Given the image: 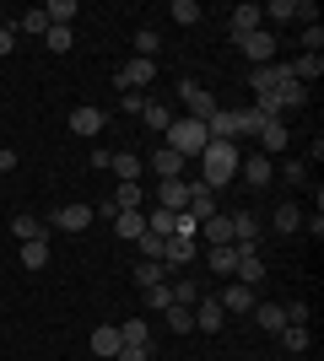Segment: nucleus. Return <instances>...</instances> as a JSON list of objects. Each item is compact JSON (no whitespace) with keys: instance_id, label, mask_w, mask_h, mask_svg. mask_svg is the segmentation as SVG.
Listing matches in <instances>:
<instances>
[{"instance_id":"f8f14e48","label":"nucleus","mask_w":324,"mask_h":361,"mask_svg":"<svg viewBox=\"0 0 324 361\" xmlns=\"http://www.w3.org/2000/svg\"><path fill=\"white\" fill-rule=\"evenodd\" d=\"M238 49H244L248 60L270 65V60H276V32H270V27H260V32H248V38H238Z\"/></svg>"},{"instance_id":"393cba45","label":"nucleus","mask_w":324,"mask_h":361,"mask_svg":"<svg viewBox=\"0 0 324 361\" xmlns=\"http://www.w3.org/2000/svg\"><path fill=\"white\" fill-rule=\"evenodd\" d=\"M108 205H114V211H146V189H140V183H119Z\"/></svg>"},{"instance_id":"6e6552de","label":"nucleus","mask_w":324,"mask_h":361,"mask_svg":"<svg viewBox=\"0 0 324 361\" xmlns=\"http://www.w3.org/2000/svg\"><path fill=\"white\" fill-rule=\"evenodd\" d=\"M216 302H222V313H254V286H244V281H227V286L216 291Z\"/></svg>"},{"instance_id":"a18cd8bd","label":"nucleus","mask_w":324,"mask_h":361,"mask_svg":"<svg viewBox=\"0 0 324 361\" xmlns=\"http://www.w3.org/2000/svg\"><path fill=\"white\" fill-rule=\"evenodd\" d=\"M281 178L287 183H308V162H281Z\"/></svg>"},{"instance_id":"ddd939ff","label":"nucleus","mask_w":324,"mask_h":361,"mask_svg":"<svg viewBox=\"0 0 324 361\" xmlns=\"http://www.w3.org/2000/svg\"><path fill=\"white\" fill-rule=\"evenodd\" d=\"M189 189H195V183H184V178H162V183H157V205L179 216L189 205Z\"/></svg>"},{"instance_id":"9d476101","label":"nucleus","mask_w":324,"mask_h":361,"mask_svg":"<svg viewBox=\"0 0 324 361\" xmlns=\"http://www.w3.org/2000/svg\"><path fill=\"white\" fill-rule=\"evenodd\" d=\"M238 178H244L248 189H265V183L276 178V162H270V157H260V151H254V157H244V162H238Z\"/></svg>"},{"instance_id":"5701e85b","label":"nucleus","mask_w":324,"mask_h":361,"mask_svg":"<svg viewBox=\"0 0 324 361\" xmlns=\"http://www.w3.org/2000/svg\"><path fill=\"white\" fill-rule=\"evenodd\" d=\"M270 226H276L281 238H292V232H303V211L287 200V205H276V211H270Z\"/></svg>"},{"instance_id":"4468645a","label":"nucleus","mask_w":324,"mask_h":361,"mask_svg":"<svg viewBox=\"0 0 324 361\" xmlns=\"http://www.w3.org/2000/svg\"><path fill=\"white\" fill-rule=\"evenodd\" d=\"M216 211H222V205H216V195H211V189H205L200 178H195V189H189V205H184V216H189V221H195V226H200L205 216H216Z\"/></svg>"},{"instance_id":"7ed1b4c3","label":"nucleus","mask_w":324,"mask_h":361,"mask_svg":"<svg viewBox=\"0 0 324 361\" xmlns=\"http://www.w3.org/2000/svg\"><path fill=\"white\" fill-rule=\"evenodd\" d=\"M179 103H184V119H200V124L211 119L216 108H222L211 92H205L200 81H189V75H179Z\"/></svg>"},{"instance_id":"f257e3e1","label":"nucleus","mask_w":324,"mask_h":361,"mask_svg":"<svg viewBox=\"0 0 324 361\" xmlns=\"http://www.w3.org/2000/svg\"><path fill=\"white\" fill-rule=\"evenodd\" d=\"M238 162H244V151L232 146V140H205V151H200V183L205 189H227L232 178H238Z\"/></svg>"},{"instance_id":"bb28decb","label":"nucleus","mask_w":324,"mask_h":361,"mask_svg":"<svg viewBox=\"0 0 324 361\" xmlns=\"http://www.w3.org/2000/svg\"><path fill=\"white\" fill-rule=\"evenodd\" d=\"M287 71H292V81L313 87V81L324 75V60H319V54H303V60H287Z\"/></svg>"},{"instance_id":"4be33fe9","label":"nucleus","mask_w":324,"mask_h":361,"mask_svg":"<svg viewBox=\"0 0 324 361\" xmlns=\"http://www.w3.org/2000/svg\"><path fill=\"white\" fill-rule=\"evenodd\" d=\"M108 173H114L119 183H140V157H136V151H114Z\"/></svg>"},{"instance_id":"b1692460","label":"nucleus","mask_w":324,"mask_h":361,"mask_svg":"<svg viewBox=\"0 0 324 361\" xmlns=\"http://www.w3.org/2000/svg\"><path fill=\"white\" fill-rule=\"evenodd\" d=\"M108 221H114V232H119V238H130V243L146 232V211H114Z\"/></svg>"},{"instance_id":"cd10ccee","label":"nucleus","mask_w":324,"mask_h":361,"mask_svg":"<svg viewBox=\"0 0 324 361\" xmlns=\"http://www.w3.org/2000/svg\"><path fill=\"white\" fill-rule=\"evenodd\" d=\"M232 243H260V216L254 211H232Z\"/></svg>"},{"instance_id":"9b49d317","label":"nucleus","mask_w":324,"mask_h":361,"mask_svg":"<svg viewBox=\"0 0 324 361\" xmlns=\"http://www.w3.org/2000/svg\"><path fill=\"white\" fill-rule=\"evenodd\" d=\"M254 140H260V157H281V151L292 146V130H287V119H270Z\"/></svg>"},{"instance_id":"f704fd0d","label":"nucleus","mask_w":324,"mask_h":361,"mask_svg":"<svg viewBox=\"0 0 324 361\" xmlns=\"http://www.w3.org/2000/svg\"><path fill=\"white\" fill-rule=\"evenodd\" d=\"M168 16H173V22H179V27H195V22H200V0H173V6H168Z\"/></svg>"},{"instance_id":"0eeeda50","label":"nucleus","mask_w":324,"mask_h":361,"mask_svg":"<svg viewBox=\"0 0 324 361\" xmlns=\"http://www.w3.org/2000/svg\"><path fill=\"white\" fill-rule=\"evenodd\" d=\"M189 313H195V329H205V334H222V329H227V313H222V302H216V291H205V297L195 302Z\"/></svg>"},{"instance_id":"09e8293b","label":"nucleus","mask_w":324,"mask_h":361,"mask_svg":"<svg viewBox=\"0 0 324 361\" xmlns=\"http://www.w3.org/2000/svg\"><path fill=\"white\" fill-rule=\"evenodd\" d=\"M11 49H16V27H0V60H6Z\"/></svg>"},{"instance_id":"49530a36","label":"nucleus","mask_w":324,"mask_h":361,"mask_svg":"<svg viewBox=\"0 0 324 361\" xmlns=\"http://www.w3.org/2000/svg\"><path fill=\"white\" fill-rule=\"evenodd\" d=\"M281 313H287V324H308V302H287Z\"/></svg>"},{"instance_id":"412c9836","label":"nucleus","mask_w":324,"mask_h":361,"mask_svg":"<svg viewBox=\"0 0 324 361\" xmlns=\"http://www.w3.org/2000/svg\"><path fill=\"white\" fill-rule=\"evenodd\" d=\"M254 324L265 334H281L287 329V313H281V302H254Z\"/></svg>"},{"instance_id":"f03ea898","label":"nucleus","mask_w":324,"mask_h":361,"mask_svg":"<svg viewBox=\"0 0 324 361\" xmlns=\"http://www.w3.org/2000/svg\"><path fill=\"white\" fill-rule=\"evenodd\" d=\"M205 140H211V135H205V124H200V119H184V114H173V124H168V135H162V146L179 151V157L189 162V157H200V151H205Z\"/></svg>"},{"instance_id":"20e7f679","label":"nucleus","mask_w":324,"mask_h":361,"mask_svg":"<svg viewBox=\"0 0 324 361\" xmlns=\"http://www.w3.org/2000/svg\"><path fill=\"white\" fill-rule=\"evenodd\" d=\"M152 81H157V60H140V54H136V60H124V65H119V75H114V87H119V92L152 87Z\"/></svg>"},{"instance_id":"72a5a7b5","label":"nucleus","mask_w":324,"mask_h":361,"mask_svg":"<svg viewBox=\"0 0 324 361\" xmlns=\"http://www.w3.org/2000/svg\"><path fill=\"white\" fill-rule=\"evenodd\" d=\"M162 318H168L173 334H195V313H189L184 302H173V307H162Z\"/></svg>"},{"instance_id":"39448f33","label":"nucleus","mask_w":324,"mask_h":361,"mask_svg":"<svg viewBox=\"0 0 324 361\" xmlns=\"http://www.w3.org/2000/svg\"><path fill=\"white\" fill-rule=\"evenodd\" d=\"M103 130H108V114H103V108H92V103L71 108V135L92 140V135H103Z\"/></svg>"},{"instance_id":"c756f323","label":"nucleus","mask_w":324,"mask_h":361,"mask_svg":"<svg viewBox=\"0 0 324 361\" xmlns=\"http://www.w3.org/2000/svg\"><path fill=\"white\" fill-rule=\"evenodd\" d=\"M11 238L16 243H38V238H49V226L38 221V216H11Z\"/></svg>"},{"instance_id":"2f4dec72","label":"nucleus","mask_w":324,"mask_h":361,"mask_svg":"<svg viewBox=\"0 0 324 361\" xmlns=\"http://www.w3.org/2000/svg\"><path fill=\"white\" fill-rule=\"evenodd\" d=\"M44 16H49V27H71V16H81V6L76 0H49Z\"/></svg>"},{"instance_id":"c03bdc74","label":"nucleus","mask_w":324,"mask_h":361,"mask_svg":"<svg viewBox=\"0 0 324 361\" xmlns=\"http://www.w3.org/2000/svg\"><path fill=\"white\" fill-rule=\"evenodd\" d=\"M146 103H152L146 92H124V97H119V108H124V114H136V119L146 114Z\"/></svg>"},{"instance_id":"473e14b6","label":"nucleus","mask_w":324,"mask_h":361,"mask_svg":"<svg viewBox=\"0 0 324 361\" xmlns=\"http://www.w3.org/2000/svg\"><path fill=\"white\" fill-rule=\"evenodd\" d=\"M276 103H281V119H287L292 108H303V103H308V87H303V81H287V87L276 92Z\"/></svg>"},{"instance_id":"7c9ffc66","label":"nucleus","mask_w":324,"mask_h":361,"mask_svg":"<svg viewBox=\"0 0 324 361\" xmlns=\"http://www.w3.org/2000/svg\"><path fill=\"white\" fill-rule=\"evenodd\" d=\"M119 340H124V345H152V324H146V318H124Z\"/></svg>"},{"instance_id":"37998d69","label":"nucleus","mask_w":324,"mask_h":361,"mask_svg":"<svg viewBox=\"0 0 324 361\" xmlns=\"http://www.w3.org/2000/svg\"><path fill=\"white\" fill-rule=\"evenodd\" d=\"M319 49H324V27L308 22V27H303V54H319Z\"/></svg>"},{"instance_id":"f3484780","label":"nucleus","mask_w":324,"mask_h":361,"mask_svg":"<svg viewBox=\"0 0 324 361\" xmlns=\"http://www.w3.org/2000/svg\"><path fill=\"white\" fill-rule=\"evenodd\" d=\"M265 124H270V119H265L254 103H248V108H232V130H238V140H254Z\"/></svg>"},{"instance_id":"de8ad7c7","label":"nucleus","mask_w":324,"mask_h":361,"mask_svg":"<svg viewBox=\"0 0 324 361\" xmlns=\"http://www.w3.org/2000/svg\"><path fill=\"white\" fill-rule=\"evenodd\" d=\"M114 361H152V345H124Z\"/></svg>"},{"instance_id":"aec40b11","label":"nucleus","mask_w":324,"mask_h":361,"mask_svg":"<svg viewBox=\"0 0 324 361\" xmlns=\"http://www.w3.org/2000/svg\"><path fill=\"white\" fill-rule=\"evenodd\" d=\"M276 340H281V350H287V356H303V350L313 345V334H308V324H287V329H281Z\"/></svg>"},{"instance_id":"a211bd4d","label":"nucleus","mask_w":324,"mask_h":361,"mask_svg":"<svg viewBox=\"0 0 324 361\" xmlns=\"http://www.w3.org/2000/svg\"><path fill=\"white\" fill-rule=\"evenodd\" d=\"M152 173H157V183H162V178H184V157L168 151V146H157L152 151Z\"/></svg>"},{"instance_id":"79ce46f5","label":"nucleus","mask_w":324,"mask_h":361,"mask_svg":"<svg viewBox=\"0 0 324 361\" xmlns=\"http://www.w3.org/2000/svg\"><path fill=\"white\" fill-rule=\"evenodd\" d=\"M140 259H162V248H168V238H157V232H140Z\"/></svg>"},{"instance_id":"a878e982","label":"nucleus","mask_w":324,"mask_h":361,"mask_svg":"<svg viewBox=\"0 0 324 361\" xmlns=\"http://www.w3.org/2000/svg\"><path fill=\"white\" fill-rule=\"evenodd\" d=\"M162 281H173L162 259H140V264H136V286L140 291H146V286H162Z\"/></svg>"},{"instance_id":"1a4fd4ad","label":"nucleus","mask_w":324,"mask_h":361,"mask_svg":"<svg viewBox=\"0 0 324 361\" xmlns=\"http://www.w3.org/2000/svg\"><path fill=\"white\" fill-rule=\"evenodd\" d=\"M97 216H92V205H60L54 211V221H49V232H87Z\"/></svg>"},{"instance_id":"e433bc0d","label":"nucleus","mask_w":324,"mask_h":361,"mask_svg":"<svg viewBox=\"0 0 324 361\" xmlns=\"http://www.w3.org/2000/svg\"><path fill=\"white\" fill-rule=\"evenodd\" d=\"M11 27H16V32H32V38H44V32H49V16H44V6H38V11H22V16L11 22Z\"/></svg>"},{"instance_id":"ea45409f","label":"nucleus","mask_w":324,"mask_h":361,"mask_svg":"<svg viewBox=\"0 0 324 361\" xmlns=\"http://www.w3.org/2000/svg\"><path fill=\"white\" fill-rule=\"evenodd\" d=\"M146 307H152V313L173 307V286H168V281H162V286H146Z\"/></svg>"},{"instance_id":"c9c22d12","label":"nucleus","mask_w":324,"mask_h":361,"mask_svg":"<svg viewBox=\"0 0 324 361\" xmlns=\"http://www.w3.org/2000/svg\"><path fill=\"white\" fill-rule=\"evenodd\" d=\"M140 119H146V130L168 135V124H173V108H168V103H146V114H140Z\"/></svg>"},{"instance_id":"dca6fc26","label":"nucleus","mask_w":324,"mask_h":361,"mask_svg":"<svg viewBox=\"0 0 324 361\" xmlns=\"http://www.w3.org/2000/svg\"><path fill=\"white\" fill-rule=\"evenodd\" d=\"M195 238H205V243H211V248H222V243H232V216H227V211L205 216V221H200V232H195Z\"/></svg>"},{"instance_id":"4c0bfd02","label":"nucleus","mask_w":324,"mask_h":361,"mask_svg":"<svg viewBox=\"0 0 324 361\" xmlns=\"http://www.w3.org/2000/svg\"><path fill=\"white\" fill-rule=\"evenodd\" d=\"M22 264H28V270H44L49 264V243L38 238V243H22Z\"/></svg>"},{"instance_id":"423d86ee","label":"nucleus","mask_w":324,"mask_h":361,"mask_svg":"<svg viewBox=\"0 0 324 361\" xmlns=\"http://www.w3.org/2000/svg\"><path fill=\"white\" fill-rule=\"evenodd\" d=\"M260 27H265V16H260V6H254V0L227 11V38H232V44H238V38H248V32H260Z\"/></svg>"},{"instance_id":"a19ab883","label":"nucleus","mask_w":324,"mask_h":361,"mask_svg":"<svg viewBox=\"0 0 324 361\" xmlns=\"http://www.w3.org/2000/svg\"><path fill=\"white\" fill-rule=\"evenodd\" d=\"M44 44L54 49V54H65V49L76 44V32H71V27H49V32H44Z\"/></svg>"},{"instance_id":"c85d7f7f","label":"nucleus","mask_w":324,"mask_h":361,"mask_svg":"<svg viewBox=\"0 0 324 361\" xmlns=\"http://www.w3.org/2000/svg\"><path fill=\"white\" fill-rule=\"evenodd\" d=\"M168 286H173V302H184V307H195V302L205 297V286L195 281V275H173Z\"/></svg>"},{"instance_id":"6ab92c4d","label":"nucleus","mask_w":324,"mask_h":361,"mask_svg":"<svg viewBox=\"0 0 324 361\" xmlns=\"http://www.w3.org/2000/svg\"><path fill=\"white\" fill-rule=\"evenodd\" d=\"M205 270L227 281V275L238 270V248H232V243H222V248H205Z\"/></svg>"},{"instance_id":"58836bf2","label":"nucleus","mask_w":324,"mask_h":361,"mask_svg":"<svg viewBox=\"0 0 324 361\" xmlns=\"http://www.w3.org/2000/svg\"><path fill=\"white\" fill-rule=\"evenodd\" d=\"M157 49H162V32H157V27H140L136 32V54H140V60H152Z\"/></svg>"},{"instance_id":"8fccbe9b","label":"nucleus","mask_w":324,"mask_h":361,"mask_svg":"<svg viewBox=\"0 0 324 361\" xmlns=\"http://www.w3.org/2000/svg\"><path fill=\"white\" fill-rule=\"evenodd\" d=\"M11 167H16V151H11V146H0V173H11Z\"/></svg>"},{"instance_id":"2eb2a0df","label":"nucleus","mask_w":324,"mask_h":361,"mask_svg":"<svg viewBox=\"0 0 324 361\" xmlns=\"http://www.w3.org/2000/svg\"><path fill=\"white\" fill-rule=\"evenodd\" d=\"M119 350H124V340H119V324H97V329H92V356L114 361Z\"/></svg>"}]
</instances>
